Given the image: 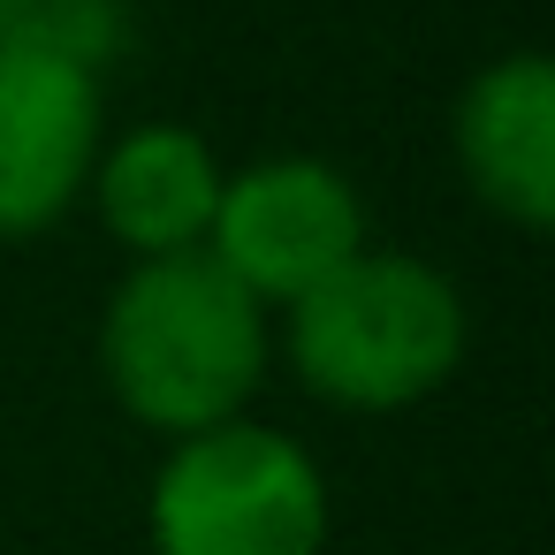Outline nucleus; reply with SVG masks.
Wrapping results in <instances>:
<instances>
[{
    "label": "nucleus",
    "instance_id": "nucleus-2",
    "mask_svg": "<svg viewBox=\"0 0 555 555\" xmlns=\"http://www.w3.org/2000/svg\"><path fill=\"white\" fill-rule=\"evenodd\" d=\"M464 350H472L464 289L434 259L388 244H365L320 289L274 312V358L289 365V380L350 418L418 411L456 380Z\"/></svg>",
    "mask_w": 555,
    "mask_h": 555
},
{
    "label": "nucleus",
    "instance_id": "nucleus-5",
    "mask_svg": "<svg viewBox=\"0 0 555 555\" xmlns=\"http://www.w3.org/2000/svg\"><path fill=\"white\" fill-rule=\"evenodd\" d=\"M107 77L47 54H0V244L54 236L92 183Z\"/></svg>",
    "mask_w": 555,
    "mask_h": 555
},
{
    "label": "nucleus",
    "instance_id": "nucleus-7",
    "mask_svg": "<svg viewBox=\"0 0 555 555\" xmlns=\"http://www.w3.org/2000/svg\"><path fill=\"white\" fill-rule=\"evenodd\" d=\"M221 183H229V160L214 153V138L153 115L100 138L85 206L122 259H183V251H206Z\"/></svg>",
    "mask_w": 555,
    "mask_h": 555
},
{
    "label": "nucleus",
    "instance_id": "nucleus-1",
    "mask_svg": "<svg viewBox=\"0 0 555 555\" xmlns=\"http://www.w3.org/2000/svg\"><path fill=\"white\" fill-rule=\"evenodd\" d=\"M92 350L115 411L160 441H183L251 418V396L274 373V312L206 251L130 259L100 305Z\"/></svg>",
    "mask_w": 555,
    "mask_h": 555
},
{
    "label": "nucleus",
    "instance_id": "nucleus-6",
    "mask_svg": "<svg viewBox=\"0 0 555 555\" xmlns=\"http://www.w3.org/2000/svg\"><path fill=\"white\" fill-rule=\"evenodd\" d=\"M449 160L472 206L502 229H555V62L540 47H509L464 77L449 107Z\"/></svg>",
    "mask_w": 555,
    "mask_h": 555
},
{
    "label": "nucleus",
    "instance_id": "nucleus-4",
    "mask_svg": "<svg viewBox=\"0 0 555 555\" xmlns=\"http://www.w3.org/2000/svg\"><path fill=\"white\" fill-rule=\"evenodd\" d=\"M365 244H373L365 191L327 153H267V160L229 168L214 229H206V259L236 289H251L267 312L320 289Z\"/></svg>",
    "mask_w": 555,
    "mask_h": 555
},
{
    "label": "nucleus",
    "instance_id": "nucleus-8",
    "mask_svg": "<svg viewBox=\"0 0 555 555\" xmlns=\"http://www.w3.org/2000/svg\"><path fill=\"white\" fill-rule=\"evenodd\" d=\"M130 47V0H0V54H47L92 77Z\"/></svg>",
    "mask_w": 555,
    "mask_h": 555
},
{
    "label": "nucleus",
    "instance_id": "nucleus-3",
    "mask_svg": "<svg viewBox=\"0 0 555 555\" xmlns=\"http://www.w3.org/2000/svg\"><path fill=\"white\" fill-rule=\"evenodd\" d=\"M327 472L267 418H229L168 441L145 487L153 555H327Z\"/></svg>",
    "mask_w": 555,
    "mask_h": 555
}]
</instances>
